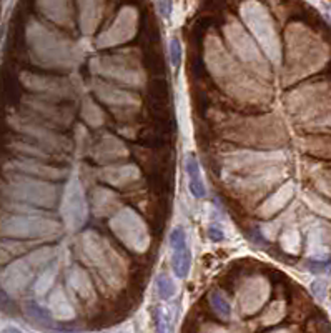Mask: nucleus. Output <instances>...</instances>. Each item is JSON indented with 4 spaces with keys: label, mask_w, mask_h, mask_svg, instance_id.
Returning <instances> with one entry per match:
<instances>
[{
    "label": "nucleus",
    "mask_w": 331,
    "mask_h": 333,
    "mask_svg": "<svg viewBox=\"0 0 331 333\" xmlns=\"http://www.w3.org/2000/svg\"><path fill=\"white\" fill-rule=\"evenodd\" d=\"M170 248H172V266L175 275L186 278L191 268V252L188 247V238L182 227H177L170 233Z\"/></svg>",
    "instance_id": "10"
},
{
    "label": "nucleus",
    "mask_w": 331,
    "mask_h": 333,
    "mask_svg": "<svg viewBox=\"0 0 331 333\" xmlns=\"http://www.w3.org/2000/svg\"><path fill=\"white\" fill-rule=\"evenodd\" d=\"M134 17L128 15V10H123L117 23H113L112 28L98 39V45L107 47V45H115L120 42L130 39L134 35Z\"/></svg>",
    "instance_id": "12"
},
{
    "label": "nucleus",
    "mask_w": 331,
    "mask_h": 333,
    "mask_svg": "<svg viewBox=\"0 0 331 333\" xmlns=\"http://www.w3.org/2000/svg\"><path fill=\"white\" fill-rule=\"evenodd\" d=\"M92 203L95 214L98 217H105L118 208V197L108 189H97L93 192Z\"/></svg>",
    "instance_id": "15"
},
{
    "label": "nucleus",
    "mask_w": 331,
    "mask_h": 333,
    "mask_svg": "<svg viewBox=\"0 0 331 333\" xmlns=\"http://www.w3.org/2000/svg\"><path fill=\"white\" fill-rule=\"evenodd\" d=\"M208 237L215 240V241H220L221 238H223V232H221V228L220 227H210L208 228Z\"/></svg>",
    "instance_id": "26"
},
{
    "label": "nucleus",
    "mask_w": 331,
    "mask_h": 333,
    "mask_svg": "<svg viewBox=\"0 0 331 333\" xmlns=\"http://www.w3.org/2000/svg\"><path fill=\"white\" fill-rule=\"evenodd\" d=\"M221 132L230 140H237L246 145H275L280 142L276 120L270 117H230L221 122Z\"/></svg>",
    "instance_id": "3"
},
{
    "label": "nucleus",
    "mask_w": 331,
    "mask_h": 333,
    "mask_svg": "<svg viewBox=\"0 0 331 333\" xmlns=\"http://www.w3.org/2000/svg\"><path fill=\"white\" fill-rule=\"evenodd\" d=\"M69 282H70L72 288H74L82 298H92L93 296L92 285H90V280H88V275H87L85 270L74 268L69 277Z\"/></svg>",
    "instance_id": "17"
},
{
    "label": "nucleus",
    "mask_w": 331,
    "mask_h": 333,
    "mask_svg": "<svg viewBox=\"0 0 331 333\" xmlns=\"http://www.w3.org/2000/svg\"><path fill=\"white\" fill-rule=\"evenodd\" d=\"M0 333H23V331H20L19 328H14V326H9V328H4Z\"/></svg>",
    "instance_id": "27"
},
{
    "label": "nucleus",
    "mask_w": 331,
    "mask_h": 333,
    "mask_svg": "<svg viewBox=\"0 0 331 333\" xmlns=\"http://www.w3.org/2000/svg\"><path fill=\"white\" fill-rule=\"evenodd\" d=\"M156 293H158L163 300L172 298V296L177 293L175 282H173L168 275H163V274L158 275V278H156Z\"/></svg>",
    "instance_id": "22"
},
{
    "label": "nucleus",
    "mask_w": 331,
    "mask_h": 333,
    "mask_svg": "<svg viewBox=\"0 0 331 333\" xmlns=\"http://www.w3.org/2000/svg\"><path fill=\"white\" fill-rule=\"evenodd\" d=\"M313 293H315L318 298H324V295H326V283H324L323 280H316V282H313Z\"/></svg>",
    "instance_id": "25"
},
{
    "label": "nucleus",
    "mask_w": 331,
    "mask_h": 333,
    "mask_svg": "<svg viewBox=\"0 0 331 333\" xmlns=\"http://www.w3.org/2000/svg\"><path fill=\"white\" fill-rule=\"evenodd\" d=\"M110 228L123 245L134 252H145L150 245V235L145 222L131 208H123L110 220Z\"/></svg>",
    "instance_id": "4"
},
{
    "label": "nucleus",
    "mask_w": 331,
    "mask_h": 333,
    "mask_svg": "<svg viewBox=\"0 0 331 333\" xmlns=\"http://www.w3.org/2000/svg\"><path fill=\"white\" fill-rule=\"evenodd\" d=\"M95 72L112 78L113 82L122 83V85H142L143 74L140 67L128 62V58H122V55L108 57L98 60V67H95Z\"/></svg>",
    "instance_id": "6"
},
{
    "label": "nucleus",
    "mask_w": 331,
    "mask_h": 333,
    "mask_svg": "<svg viewBox=\"0 0 331 333\" xmlns=\"http://www.w3.org/2000/svg\"><path fill=\"white\" fill-rule=\"evenodd\" d=\"M168 50H170V60H172V65H173V67H178V64L182 62V45H180L178 39H172L170 47H168Z\"/></svg>",
    "instance_id": "24"
},
{
    "label": "nucleus",
    "mask_w": 331,
    "mask_h": 333,
    "mask_svg": "<svg viewBox=\"0 0 331 333\" xmlns=\"http://www.w3.org/2000/svg\"><path fill=\"white\" fill-rule=\"evenodd\" d=\"M207 65L215 80L226 94L246 104H261L268 100V90L260 82L253 80L248 72L240 69L238 64L223 50L216 40L207 45Z\"/></svg>",
    "instance_id": "1"
},
{
    "label": "nucleus",
    "mask_w": 331,
    "mask_h": 333,
    "mask_svg": "<svg viewBox=\"0 0 331 333\" xmlns=\"http://www.w3.org/2000/svg\"><path fill=\"white\" fill-rule=\"evenodd\" d=\"M82 252L87 263L98 271V275L108 285H123L125 263L105 238L95 232H87L82 237Z\"/></svg>",
    "instance_id": "2"
},
{
    "label": "nucleus",
    "mask_w": 331,
    "mask_h": 333,
    "mask_svg": "<svg viewBox=\"0 0 331 333\" xmlns=\"http://www.w3.org/2000/svg\"><path fill=\"white\" fill-rule=\"evenodd\" d=\"M25 313L28 315L30 320H34L35 323L44 325V326H50L52 325L50 312L45 310V308L40 307L39 304H35V301H28V304L25 305Z\"/></svg>",
    "instance_id": "19"
},
{
    "label": "nucleus",
    "mask_w": 331,
    "mask_h": 333,
    "mask_svg": "<svg viewBox=\"0 0 331 333\" xmlns=\"http://www.w3.org/2000/svg\"><path fill=\"white\" fill-rule=\"evenodd\" d=\"M268 295V285L263 278H250L245 283L243 288L240 290V301H242V308L245 313H253L258 310L264 298Z\"/></svg>",
    "instance_id": "11"
},
{
    "label": "nucleus",
    "mask_w": 331,
    "mask_h": 333,
    "mask_svg": "<svg viewBox=\"0 0 331 333\" xmlns=\"http://www.w3.org/2000/svg\"><path fill=\"white\" fill-rule=\"evenodd\" d=\"M95 92H97L98 99L112 108V112L117 115L118 118H130L138 112V99L125 90L118 88L110 83L100 82L95 85Z\"/></svg>",
    "instance_id": "7"
},
{
    "label": "nucleus",
    "mask_w": 331,
    "mask_h": 333,
    "mask_svg": "<svg viewBox=\"0 0 331 333\" xmlns=\"http://www.w3.org/2000/svg\"><path fill=\"white\" fill-rule=\"evenodd\" d=\"M210 305H212V308L218 317L225 318V320L230 318L231 307H230V304H228V300L220 292H213L212 295H210Z\"/></svg>",
    "instance_id": "20"
},
{
    "label": "nucleus",
    "mask_w": 331,
    "mask_h": 333,
    "mask_svg": "<svg viewBox=\"0 0 331 333\" xmlns=\"http://www.w3.org/2000/svg\"><path fill=\"white\" fill-rule=\"evenodd\" d=\"M62 217L65 227L70 230L80 228L87 220V200L85 193L77 178L70 180L65 187L62 198Z\"/></svg>",
    "instance_id": "5"
},
{
    "label": "nucleus",
    "mask_w": 331,
    "mask_h": 333,
    "mask_svg": "<svg viewBox=\"0 0 331 333\" xmlns=\"http://www.w3.org/2000/svg\"><path fill=\"white\" fill-rule=\"evenodd\" d=\"M155 322H156V331L158 333H170L172 325H173V317L172 312L165 307L156 308L155 312Z\"/></svg>",
    "instance_id": "21"
},
{
    "label": "nucleus",
    "mask_w": 331,
    "mask_h": 333,
    "mask_svg": "<svg viewBox=\"0 0 331 333\" xmlns=\"http://www.w3.org/2000/svg\"><path fill=\"white\" fill-rule=\"evenodd\" d=\"M127 148L123 147V143L118 138L107 135L104 140L97 143V147L93 148V159L98 163H108L113 160H120L123 157H127Z\"/></svg>",
    "instance_id": "13"
},
{
    "label": "nucleus",
    "mask_w": 331,
    "mask_h": 333,
    "mask_svg": "<svg viewBox=\"0 0 331 333\" xmlns=\"http://www.w3.org/2000/svg\"><path fill=\"white\" fill-rule=\"evenodd\" d=\"M258 12H255V5L253 2L246 4L243 7V19L248 23V27L253 30V34L258 37V40L261 42V45L264 48V52L268 53L270 58H276L278 57V48H276V40H273V34L270 32L264 25L267 22V15L264 12L256 7Z\"/></svg>",
    "instance_id": "9"
},
{
    "label": "nucleus",
    "mask_w": 331,
    "mask_h": 333,
    "mask_svg": "<svg viewBox=\"0 0 331 333\" xmlns=\"http://www.w3.org/2000/svg\"><path fill=\"white\" fill-rule=\"evenodd\" d=\"M226 35H228V39H230L235 52H237V55L242 58L251 70L258 72V74L268 75L267 65H264V62L260 57V53H258L256 48L253 47V42L246 37V35L243 34V30L240 28L237 23L226 28Z\"/></svg>",
    "instance_id": "8"
},
{
    "label": "nucleus",
    "mask_w": 331,
    "mask_h": 333,
    "mask_svg": "<svg viewBox=\"0 0 331 333\" xmlns=\"http://www.w3.org/2000/svg\"><path fill=\"white\" fill-rule=\"evenodd\" d=\"M82 113H83V118H85L88 125H92V127H98L102 122H104V113H102V110L93 104L92 100H85Z\"/></svg>",
    "instance_id": "23"
},
{
    "label": "nucleus",
    "mask_w": 331,
    "mask_h": 333,
    "mask_svg": "<svg viewBox=\"0 0 331 333\" xmlns=\"http://www.w3.org/2000/svg\"><path fill=\"white\" fill-rule=\"evenodd\" d=\"M100 178L113 187H125L138 178V168L134 165H112L100 172Z\"/></svg>",
    "instance_id": "14"
},
{
    "label": "nucleus",
    "mask_w": 331,
    "mask_h": 333,
    "mask_svg": "<svg viewBox=\"0 0 331 333\" xmlns=\"http://www.w3.org/2000/svg\"><path fill=\"white\" fill-rule=\"evenodd\" d=\"M290 195H291V187H283V189L276 193V195H273L260 208V215H263L264 219H268L270 215H273L275 211H278L283 205H285L283 202H286V198H290Z\"/></svg>",
    "instance_id": "18"
},
{
    "label": "nucleus",
    "mask_w": 331,
    "mask_h": 333,
    "mask_svg": "<svg viewBox=\"0 0 331 333\" xmlns=\"http://www.w3.org/2000/svg\"><path fill=\"white\" fill-rule=\"evenodd\" d=\"M186 173H188V187L191 195L195 198H203L207 197V187H205V181L202 178V172H200V165H198V160L193 155L186 157Z\"/></svg>",
    "instance_id": "16"
}]
</instances>
